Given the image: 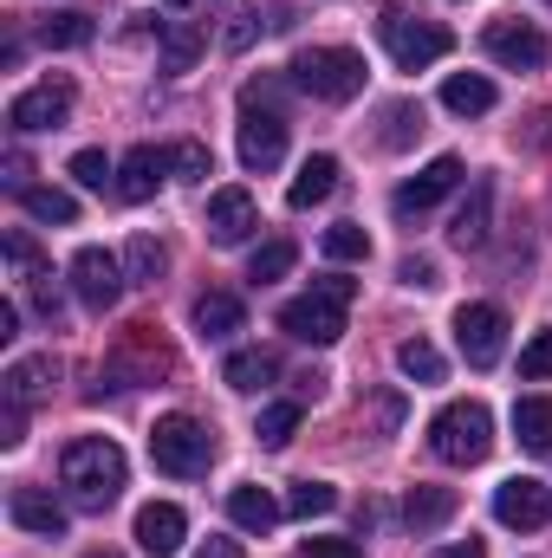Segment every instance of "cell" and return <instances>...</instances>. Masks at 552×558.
Here are the masks:
<instances>
[{
	"label": "cell",
	"mask_w": 552,
	"mask_h": 558,
	"mask_svg": "<svg viewBox=\"0 0 552 558\" xmlns=\"http://www.w3.org/2000/svg\"><path fill=\"white\" fill-rule=\"evenodd\" d=\"M124 474H131V461H124V448L105 441V435H85V441H72V448L59 454V481H65V494H72L85 513H105V507L124 494Z\"/></svg>",
	"instance_id": "1"
},
{
	"label": "cell",
	"mask_w": 552,
	"mask_h": 558,
	"mask_svg": "<svg viewBox=\"0 0 552 558\" xmlns=\"http://www.w3.org/2000/svg\"><path fill=\"white\" fill-rule=\"evenodd\" d=\"M351 279H338V274H325V279H312V292H299V299H286L279 305V331L286 338H299V344H338L345 338V305H351Z\"/></svg>",
	"instance_id": "2"
},
{
	"label": "cell",
	"mask_w": 552,
	"mask_h": 558,
	"mask_svg": "<svg viewBox=\"0 0 552 558\" xmlns=\"http://www.w3.org/2000/svg\"><path fill=\"white\" fill-rule=\"evenodd\" d=\"M292 85L319 105H351L364 92V52L351 46H305L292 59Z\"/></svg>",
	"instance_id": "3"
},
{
	"label": "cell",
	"mask_w": 552,
	"mask_h": 558,
	"mask_svg": "<svg viewBox=\"0 0 552 558\" xmlns=\"http://www.w3.org/2000/svg\"><path fill=\"white\" fill-rule=\"evenodd\" d=\"M429 448H435V461H448V468H475V461H488L494 454V416H488V403H448V410H435L429 422Z\"/></svg>",
	"instance_id": "4"
},
{
	"label": "cell",
	"mask_w": 552,
	"mask_h": 558,
	"mask_svg": "<svg viewBox=\"0 0 552 558\" xmlns=\"http://www.w3.org/2000/svg\"><path fill=\"white\" fill-rule=\"evenodd\" d=\"M377 33H384V46H391V59H397L404 72H422V65H435V59H448V46H455V33H448L442 20H429V13H416V7H384V20H377Z\"/></svg>",
	"instance_id": "5"
},
{
	"label": "cell",
	"mask_w": 552,
	"mask_h": 558,
	"mask_svg": "<svg viewBox=\"0 0 552 558\" xmlns=\"http://www.w3.org/2000/svg\"><path fill=\"white\" fill-rule=\"evenodd\" d=\"M149 461H156L163 474H176V481L208 474V461H215V435H208V422L163 416L156 428H149Z\"/></svg>",
	"instance_id": "6"
},
{
	"label": "cell",
	"mask_w": 552,
	"mask_h": 558,
	"mask_svg": "<svg viewBox=\"0 0 552 558\" xmlns=\"http://www.w3.org/2000/svg\"><path fill=\"white\" fill-rule=\"evenodd\" d=\"M241 169H254V175H267L279 156H286V118H279L274 105H261L254 92H241Z\"/></svg>",
	"instance_id": "7"
},
{
	"label": "cell",
	"mask_w": 552,
	"mask_h": 558,
	"mask_svg": "<svg viewBox=\"0 0 552 558\" xmlns=\"http://www.w3.org/2000/svg\"><path fill=\"white\" fill-rule=\"evenodd\" d=\"M455 344H461V357H468L475 371H494L501 351H507V312L488 305V299L461 305V312H455Z\"/></svg>",
	"instance_id": "8"
},
{
	"label": "cell",
	"mask_w": 552,
	"mask_h": 558,
	"mask_svg": "<svg viewBox=\"0 0 552 558\" xmlns=\"http://www.w3.org/2000/svg\"><path fill=\"white\" fill-rule=\"evenodd\" d=\"M124 260H111L105 247H79L72 254V292H79V305L85 312H111L118 299H124Z\"/></svg>",
	"instance_id": "9"
},
{
	"label": "cell",
	"mask_w": 552,
	"mask_h": 558,
	"mask_svg": "<svg viewBox=\"0 0 552 558\" xmlns=\"http://www.w3.org/2000/svg\"><path fill=\"white\" fill-rule=\"evenodd\" d=\"M481 46H488V59L494 65H507V72H540L552 59L547 33L540 26H527V20H494L488 33H481Z\"/></svg>",
	"instance_id": "10"
},
{
	"label": "cell",
	"mask_w": 552,
	"mask_h": 558,
	"mask_svg": "<svg viewBox=\"0 0 552 558\" xmlns=\"http://www.w3.org/2000/svg\"><path fill=\"white\" fill-rule=\"evenodd\" d=\"M494 520L514 526V533H540V526L552 520V487L547 481H533V474L501 481V487H494Z\"/></svg>",
	"instance_id": "11"
},
{
	"label": "cell",
	"mask_w": 552,
	"mask_h": 558,
	"mask_svg": "<svg viewBox=\"0 0 552 558\" xmlns=\"http://www.w3.org/2000/svg\"><path fill=\"white\" fill-rule=\"evenodd\" d=\"M65 118H72V85H65V78H46V85L20 92V98L7 105V124H13L20 137H33V131H59Z\"/></svg>",
	"instance_id": "12"
},
{
	"label": "cell",
	"mask_w": 552,
	"mask_h": 558,
	"mask_svg": "<svg viewBox=\"0 0 552 558\" xmlns=\"http://www.w3.org/2000/svg\"><path fill=\"white\" fill-rule=\"evenodd\" d=\"M461 175H468V169H461V156H435V162H422L410 182L391 195V208H397L404 221H410V215H429L442 195H455V189H461Z\"/></svg>",
	"instance_id": "13"
},
{
	"label": "cell",
	"mask_w": 552,
	"mask_h": 558,
	"mask_svg": "<svg viewBox=\"0 0 552 558\" xmlns=\"http://www.w3.org/2000/svg\"><path fill=\"white\" fill-rule=\"evenodd\" d=\"M254 228H261V208H254L248 189H215L208 195V241L215 247H241Z\"/></svg>",
	"instance_id": "14"
},
{
	"label": "cell",
	"mask_w": 552,
	"mask_h": 558,
	"mask_svg": "<svg viewBox=\"0 0 552 558\" xmlns=\"http://www.w3.org/2000/svg\"><path fill=\"white\" fill-rule=\"evenodd\" d=\"M7 513H13V526L33 533V539H59V533H65V507H59L46 487H13V494H7Z\"/></svg>",
	"instance_id": "15"
},
{
	"label": "cell",
	"mask_w": 552,
	"mask_h": 558,
	"mask_svg": "<svg viewBox=\"0 0 552 558\" xmlns=\"http://www.w3.org/2000/svg\"><path fill=\"white\" fill-rule=\"evenodd\" d=\"M182 539H189V520H182V507H169V500H149L137 513V546L149 558H176L182 553Z\"/></svg>",
	"instance_id": "16"
},
{
	"label": "cell",
	"mask_w": 552,
	"mask_h": 558,
	"mask_svg": "<svg viewBox=\"0 0 552 558\" xmlns=\"http://www.w3.org/2000/svg\"><path fill=\"white\" fill-rule=\"evenodd\" d=\"M163 175H169V149L137 143V149L118 162V195H124V202H149V195L163 189Z\"/></svg>",
	"instance_id": "17"
},
{
	"label": "cell",
	"mask_w": 552,
	"mask_h": 558,
	"mask_svg": "<svg viewBox=\"0 0 552 558\" xmlns=\"http://www.w3.org/2000/svg\"><path fill=\"white\" fill-rule=\"evenodd\" d=\"M189 318H195V338H208V344H228V338L248 325V305H241L235 292H202Z\"/></svg>",
	"instance_id": "18"
},
{
	"label": "cell",
	"mask_w": 552,
	"mask_h": 558,
	"mask_svg": "<svg viewBox=\"0 0 552 558\" xmlns=\"http://www.w3.org/2000/svg\"><path fill=\"white\" fill-rule=\"evenodd\" d=\"M279 513H286V507H279L267 487H254V481H241V487L228 494V520H235L241 533H274Z\"/></svg>",
	"instance_id": "19"
},
{
	"label": "cell",
	"mask_w": 552,
	"mask_h": 558,
	"mask_svg": "<svg viewBox=\"0 0 552 558\" xmlns=\"http://www.w3.org/2000/svg\"><path fill=\"white\" fill-rule=\"evenodd\" d=\"M488 208H494V182H475V189H468V202H461V208H455V221H448V241H455L461 254L488 241Z\"/></svg>",
	"instance_id": "20"
},
{
	"label": "cell",
	"mask_w": 552,
	"mask_h": 558,
	"mask_svg": "<svg viewBox=\"0 0 552 558\" xmlns=\"http://www.w3.org/2000/svg\"><path fill=\"white\" fill-rule=\"evenodd\" d=\"M332 189H338V156H305L299 175H292V189H286V202L292 208H319Z\"/></svg>",
	"instance_id": "21"
},
{
	"label": "cell",
	"mask_w": 552,
	"mask_h": 558,
	"mask_svg": "<svg viewBox=\"0 0 552 558\" xmlns=\"http://www.w3.org/2000/svg\"><path fill=\"white\" fill-rule=\"evenodd\" d=\"M442 105H448L455 118H488V111H494V78H481V72H455V78L442 85Z\"/></svg>",
	"instance_id": "22"
},
{
	"label": "cell",
	"mask_w": 552,
	"mask_h": 558,
	"mask_svg": "<svg viewBox=\"0 0 552 558\" xmlns=\"http://www.w3.org/2000/svg\"><path fill=\"white\" fill-rule=\"evenodd\" d=\"M20 208H26L33 221H46V228H72V221H79V202H72L65 189H52V182H26V189H20Z\"/></svg>",
	"instance_id": "23"
},
{
	"label": "cell",
	"mask_w": 552,
	"mask_h": 558,
	"mask_svg": "<svg viewBox=\"0 0 552 558\" xmlns=\"http://www.w3.org/2000/svg\"><path fill=\"white\" fill-rule=\"evenodd\" d=\"M404 520H410V533H435L442 520H455V487H410Z\"/></svg>",
	"instance_id": "24"
},
{
	"label": "cell",
	"mask_w": 552,
	"mask_h": 558,
	"mask_svg": "<svg viewBox=\"0 0 552 558\" xmlns=\"http://www.w3.org/2000/svg\"><path fill=\"white\" fill-rule=\"evenodd\" d=\"M514 435H520V448L552 454V397H520L514 403Z\"/></svg>",
	"instance_id": "25"
},
{
	"label": "cell",
	"mask_w": 552,
	"mask_h": 558,
	"mask_svg": "<svg viewBox=\"0 0 552 558\" xmlns=\"http://www.w3.org/2000/svg\"><path fill=\"white\" fill-rule=\"evenodd\" d=\"M52 377H59V364H52V357H20V364L7 371V397L33 410V403H39V397L52 390Z\"/></svg>",
	"instance_id": "26"
},
{
	"label": "cell",
	"mask_w": 552,
	"mask_h": 558,
	"mask_svg": "<svg viewBox=\"0 0 552 558\" xmlns=\"http://www.w3.org/2000/svg\"><path fill=\"white\" fill-rule=\"evenodd\" d=\"M274 351H235V357H228V364H221V384H228V390H241V397H254V390H261V384H274Z\"/></svg>",
	"instance_id": "27"
},
{
	"label": "cell",
	"mask_w": 552,
	"mask_h": 558,
	"mask_svg": "<svg viewBox=\"0 0 552 558\" xmlns=\"http://www.w3.org/2000/svg\"><path fill=\"white\" fill-rule=\"evenodd\" d=\"M163 267H169L163 241H156V234H131V247H124V279H131V286H156Z\"/></svg>",
	"instance_id": "28"
},
{
	"label": "cell",
	"mask_w": 552,
	"mask_h": 558,
	"mask_svg": "<svg viewBox=\"0 0 552 558\" xmlns=\"http://www.w3.org/2000/svg\"><path fill=\"white\" fill-rule=\"evenodd\" d=\"M286 513H292V520H325V513H338V487H332V481H299V487L286 494Z\"/></svg>",
	"instance_id": "29"
},
{
	"label": "cell",
	"mask_w": 552,
	"mask_h": 558,
	"mask_svg": "<svg viewBox=\"0 0 552 558\" xmlns=\"http://www.w3.org/2000/svg\"><path fill=\"white\" fill-rule=\"evenodd\" d=\"M397 371H404L410 384H442V351H435L429 338H404V344H397Z\"/></svg>",
	"instance_id": "30"
},
{
	"label": "cell",
	"mask_w": 552,
	"mask_h": 558,
	"mask_svg": "<svg viewBox=\"0 0 552 558\" xmlns=\"http://www.w3.org/2000/svg\"><path fill=\"white\" fill-rule=\"evenodd\" d=\"M39 46H52V52L92 46V20L85 13H52V20H39Z\"/></svg>",
	"instance_id": "31"
},
{
	"label": "cell",
	"mask_w": 552,
	"mask_h": 558,
	"mask_svg": "<svg viewBox=\"0 0 552 558\" xmlns=\"http://www.w3.org/2000/svg\"><path fill=\"white\" fill-rule=\"evenodd\" d=\"M195 59H202V26L176 20V26L163 33V72H189Z\"/></svg>",
	"instance_id": "32"
},
{
	"label": "cell",
	"mask_w": 552,
	"mask_h": 558,
	"mask_svg": "<svg viewBox=\"0 0 552 558\" xmlns=\"http://www.w3.org/2000/svg\"><path fill=\"white\" fill-rule=\"evenodd\" d=\"M169 175H176V182H208V175H215V156H208V143H195V137L169 143Z\"/></svg>",
	"instance_id": "33"
},
{
	"label": "cell",
	"mask_w": 552,
	"mask_h": 558,
	"mask_svg": "<svg viewBox=\"0 0 552 558\" xmlns=\"http://www.w3.org/2000/svg\"><path fill=\"white\" fill-rule=\"evenodd\" d=\"M254 435H261V448H286L299 435V403H267L261 422H254Z\"/></svg>",
	"instance_id": "34"
},
{
	"label": "cell",
	"mask_w": 552,
	"mask_h": 558,
	"mask_svg": "<svg viewBox=\"0 0 552 558\" xmlns=\"http://www.w3.org/2000/svg\"><path fill=\"white\" fill-rule=\"evenodd\" d=\"M292 260H299V247H292V241H267V247L254 254V267H248V279H254V286H274V279H286V274H292Z\"/></svg>",
	"instance_id": "35"
},
{
	"label": "cell",
	"mask_w": 552,
	"mask_h": 558,
	"mask_svg": "<svg viewBox=\"0 0 552 558\" xmlns=\"http://www.w3.org/2000/svg\"><path fill=\"white\" fill-rule=\"evenodd\" d=\"M325 254L332 260H371V234L358 221H338V228H325Z\"/></svg>",
	"instance_id": "36"
},
{
	"label": "cell",
	"mask_w": 552,
	"mask_h": 558,
	"mask_svg": "<svg viewBox=\"0 0 552 558\" xmlns=\"http://www.w3.org/2000/svg\"><path fill=\"white\" fill-rule=\"evenodd\" d=\"M72 175H79L85 189H105V182H118V162H111L105 149H79V156H72Z\"/></svg>",
	"instance_id": "37"
},
{
	"label": "cell",
	"mask_w": 552,
	"mask_h": 558,
	"mask_svg": "<svg viewBox=\"0 0 552 558\" xmlns=\"http://www.w3.org/2000/svg\"><path fill=\"white\" fill-rule=\"evenodd\" d=\"M520 377L527 384H547L552 377V331H533V344L520 351Z\"/></svg>",
	"instance_id": "38"
},
{
	"label": "cell",
	"mask_w": 552,
	"mask_h": 558,
	"mask_svg": "<svg viewBox=\"0 0 552 558\" xmlns=\"http://www.w3.org/2000/svg\"><path fill=\"white\" fill-rule=\"evenodd\" d=\"M384 124H391V131H384V143H391V149H404V143L422 131V105H391V111H384Z\"/></svg>",
	"instance_id": "39"
},
{
	"label": "cell",
	"mask_w": 552,
	"mask_h": 558,
	"mask_svg": "<svg viewBox=\"0 0 552 558\" xmlns=\"http://www.w3.org/2000/svg\"><path fill=\"white\" fill-rule=\"evenodd\" d=\"M0 441H7V448L26 441V403H13V397H7V410H0Z\"/></svg>",
	"instance_id": "40"
},
{
	"label": "cell",
	"mask_w": 552,
	"mask_h": 558,
	"mask_svg": "<svg viewBox=\"0 0 552 558\" xmlns=\"http://www.w3.org/2000/svg\"><path fill=\"white\" fill-rule=\"evenodd\" d=\"M299 558H364V546H351V539H305Z\"/></svg>",
	"instance_id": "41"
},
{
	"label": "cell",
	"mask_w": 552,
	"mask_h": 558,
	"mask_svg": "<svg viewBox=\"0 0 552 558\" xmlns=\"http://www.w3.org/2000/svg\"><path fill=\"white\" fill-rule=\"evenodd\" d=\"M33 305H39V318H59V286H52V274H33Z\"/></svg>",
	"instance_id": "42"
},
{
	"label": "cell",
	"mask_w": 552,
	"mask_h": 558,
	"mask_svg": "<svg viewBox=\"0 0 552 558\" xmlns=\"http://www.w3.org/2000/svg\"><path fill=\"white\" fill-rule=\"evenodd\" d=\"M397 274H404V286H422V292H429V286H435V260H404Z\"/></svg>",
	"instance_id": "43"
},
{
	"label": "cell",
	"mask_w": 552,
	"mask_h": 558,
	"mask_svg": "<svg viewBox=\"0 0 552 558\" xmlns=\"http://www.w3.org/2000/svg\"><path fill=\"white\" fill-rule=\"evenodd\" d=\"M228 46L241 52V46H254V13H235V26H228Z\"/></svg>",
	"instance_id": "44"
},
{
	"label": "cell",
	"mask_w": 552,
	"mask_h": 558,
	"mask_svg": "<svg viewBox=\"0 0 552 558\" xmlns=\"http://www.w3.org/2000/svg\"><path fill=\"white\" fill-rule=\"evenodd\" d=\"M7 189H13V195H20V189H26V156H20V149H13V156H7Z\"/></svg>",
	"instance_id": "45"
},
{
	"label": "cell",
	"mask_w": 552,
	"mask_h": 558,
	"mask_svg": "<svg viewBox=\"0 0 552 558\" xmlns=\"http://www.w3.org/2000/svg\"><path fill=\"white\" fill-rule=\"evenodd\" d=\"M195 558H248V553H241L235 539H208V546H202V553H195Z\"/></svg>",
	"instance_id": "46"
},
{
	"label": "cell",
	"mask_w": 552,
	"mask_h": 558,
	"mask_svg": "<svg viewBox=\"0 0 552 558\" xmlns=\"http://www.w3.org/2000/svg\"><path fill=\"white\" fill-rule=\"evenodd\" d=\"M429 558H488V553H481V539H461V546H442V553H429Z\"/></svg>",
	"instance_id": "47"
},
{
	"label": "cell",
	"mask_w": 552,
	"mask_h": 558,
	"mask_svg": "<svg viewBox=\"0 0 552 558\" xmlns=\"http://www.w3.org/2000/svg\"><path fill=\"white\" fill-rule=\"evenodd\" d=\"M163 7H176V13H182V7H195V0H163Z\"/></svg>",
	"instance_id": "48"
},
{
	"label": "cell",
	"mask_w": 552,
	"mask_h": 558,
	"mask_svg": "<svg viewBox=\"0 0 552 558\" xmlns=\"http://www.w3.org/2000/svg\"><path fill=\"white\" fill-rule=\"evenodd\" d=\"M85 558H118V553H85Z\"/></svg>",
	"instance_id": "49"
}]
</instances>
